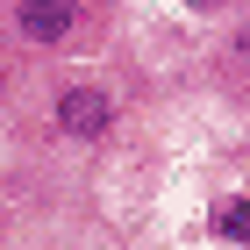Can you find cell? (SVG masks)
<instances>
[{"mask_svg": "<svg viewBox=\"0 0 250 250\" xmlns=\"http://www.w3.org/2000/svg\"><path fill=\"white\" fill-rule=\"evenodd\" d=\"M50 115H58V129L72 136V143H93V136H107V122H115V93L93 86V79H72V86H58Z\"/></svg>", "mask_w": 250, "mask_h": 250, "instance_id": "1", "label": "cell"}, {"mask_svg": "<svg viewBox=\"0 0 250 250\" xmlns=\"http://www.w3.org/2000/svg\"><path fill=\"white\" fill-rule=\"evenodd\" d=\"M15 36L36 50H64L79 36V0H15Z\"/></svg>", "mask_w": 250, "mask_h": 250, "instance_id": "2", "label": "cell"}, {"mask_svg": "<svg viewBox=\"0 0 250 250\" xmlns=\"http://www.w3.org/2000/svg\"><path fill=\"white\" fill-rule=\"evenodd\" d=\"M214 229L229 236V243H250V193H236V200H222V214H214Z\"/></svg>", "mask_w": 250, "mask_h": 250, "instance_id": "3", "label": "cell"}, {"mask_svg": "<svg viewBox=\"0 0 250 250\" xmlns=\"http://www.w3.org/2000/svg\"><path fill=\"white\" fill-rule=\"evenodd\" d=\"M236 50H243V58H250V29H243V36H236Z\"/></svg>", "mask_w": 250, "mask_h": 250, "instance_id": "4", "label": "cell"}, {"mask_svg": "<svg viewBox=\"0 0 250 250\" xmlns=\"http://www.w3.org/2000/svg\"><path fill=\"white\" fill-rule=\"evenodd\" d=\"M0 93H7V86H0Z\"/></svg>", "mask_w": 250, "mask_h": 250, "instance_id": "5", "label": "cell"}]
</instances>
